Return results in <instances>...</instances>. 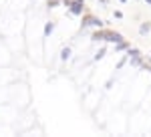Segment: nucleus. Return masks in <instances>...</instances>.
I'll return each mask as SVG.
<instances>
[{
  "label": "nucleus",
  "mask_w": 151,
  "mask_h": 137,
  "mask_svg": "<svg viewBox=\"0 0 151 137\" xmlns=\"http://www.w3.org/2000/svg\"><path fill=\"white\" fill-rule=\"evenodd\" d=\"M121 40H125V38H123V34L117 32V30H109L107 32V38H105V43H113V45L121 43Z\"/></svg>",
  "instance_id": "nucleus-3"
},
{
  "label": "nucleus",
  "mask_w": 151,
  "mask_h": 137,
  "mask_svg": "<svg viewBox=\"0 0 151 137\" xmlns=\"http://www.w3.org/2000/svg\"><path fill=\"white\" fill-rule=\"evenodd\" d=\"M113 16H115L117 20H121V18H123V12H121V10H115V12H113Z\"/></svg>",
  "instance_id": "nucleus-13"
},
{
  "label": "nucleus",
  "mask_w": 151,
  "mask_h": 137,
  "mask_svg": "<svg viewBox=\"0 0 151 137\" xmlns=\"http://www.w3.org/2000/svg\"><path fill=\"white\" fill-rule=\"evenodd\" d=\"M105 24H107V20H101V18H97V16L89 14V12H85L81 16V28L83 30L89 28V26H93V28H103Z\"/></svg>",
  "instance_id": "nucleus-1"
},
{
  "label": "nucleus",
  "mask_w": 151,
  "mask_h": 137,
  "mask_svg": "<svg viewBox=\"0 0 151 137\" xmlns=\"http://www.w3.org/2000/svg\"><path fill=\"white\" fill-rule=\"evenodd\" d=\"M127 61H129V57H127V55H125V57H123V58H121V61H119V63H117V71H119V68H123V67H125V63H127Z\"/></svg>",
  "instance_id": "nucleus-12"
},
{
  "label": "nucleus",
  "mask_w": 151,
  "mask_h": 137,
  "mask_svg": "<svg viewBox=\"0 0 151 137\" xmlns=\"http://www.w3.org/2000/svg\"><path fill=\"white\" fill-rule=\"evenodd\" d=\"M129 46H131V45H129L127 40H121V43H117V45H115V53H123V50H127Z\"/></svg>",
  "instance_id": "nucleus-5"
},
{
  "label": "nucleus",
  "mask_w": 151,
  "mask_h": 137,
  "mask_svg": "<svg viewBox=\"0 0 151 137\" xmlns=\"http://www.w3.org/2000/svg\"><path fill=\"white\" fill-rule=\"evenodd\" d=\"M121 2H123V4H127V0H121Z\"/></svg>",
  "instance_id": "nucleus-18"
},
{
  "label": "nucleus",
  "mask_w": 151,
  "mask_h": 137,
  "mask_svg": "<svg viewBox=\"0 0 151 137\" xmlns=\"http://www.w3.org/2000/svg\"><path fill=\"white\" fill-rule=\"evenodd\" d=\"M70 58V48L69 46H63L60 48V61H69Z\"/></svg>",
  "instance_id": "nucleus-7"
},
{
  "label": "nucleus",
  "mask_w": 151,
  "mask_h": 137,
  "mask_svg": "<svg viewBox=\"0 0 151 137\" xmlns=\"http://www.w3.org/2000/svg\"><path fill=\"white\" fill-rule=\"evenodd\" d=\"M113 83H115V81H113V79H109V81H107V85H105V87H107V89H111V87H113Z\"/></svg>",
  "instance_id": "nucleus-14"
},
{
  "label": "nucleus",
  "mask_w": 151,
  "mask_h": 137,
  "mask_svg": "<svg viewBox=\"0 0 151 137\" xmlns=\"http://www.w3.org/2000/svg\"><path fill=\"white\" fill-rule=\"evenodd\" d=\"M69 10H70V14H75V16H83V14H85V0H73Z\"/></svg>",
  "instance_id": "nucleus-2"
},
{
  "label": "nucleus",
  "mask_w": 151,
  "mask_h": 137,
  "mask_svg": "<svg viewBox=\"0 0 151 137\" xmlns=\"http://www.w3.org/2000/svg\"><path fill=\"white\" fill-rule=\"evenodd\" d=\"M107 32H109L107 28H97V30L91 34V40H93V43H101V40L107 38Z\"/></svg>",
  "instance_id": "nucleus-4"
},
{
  "label": "nucleus",
  "mask_w": 151,
  "mask_h": 137,
  "mask_svg": "<svg viewBox=\"0 0 151 137\" xmlns=\"http://www.w3.org/2000/svg\"><path fill=\"white\" fill-rule=\"evenodd\" d=\"M52 30H55V22H52V20H48V22L45 24V36H48Z\"/></svg>",
  "instance_id": "nucleus-10"
},
{
  "label": "nucleus",
  "mask_w": 151,
  "mask_h": 137,
  "mask_svg": "<svg viewBox=\"0 0 151 137\" xmlns=\"http://www.w3.org/2000/svg\"><path fill=\"white\" fill-rule=\"evenodd\" d=\"M145 2H147V4H149V6H151V0H145Z\"/></svg>",
  "instance_id": "nucleus-17"
},
{
  "label": "nucleus",
  "mask_w": 151,
  "mask_h": 137,
  "mask_svg": "<svg viewBox=\"0 0 151 137\" xmlns=\"http://www.w3.org/2000/svg\"><path fill=\"white\" fill-rule=\"evenodd\" d=\"M70 2H73V0H63V4H65L67 8H69V6H70Z\"/></svg>",
  "instance_id": "nucleus-15"
},
{
  "label": "nucleus",
  "mask_w": 151,
  "mask_h": 137,
  "mask_svg": "<svg viewBox=\"0 0 151 137\" xmlns=\"http://www.w3.org/2000/svg\"><path fill=\"white\" fill-rule=\"evenodd\" d=\"M63 0H47V8H57Z\"/></svg>",
  "instance_id": "nucleus-11"
},
{
  "label": "nucleus",
  "mask_w": 151,
  "mask_h": 137,
  "mask_svg": "<svg viewBox=\"0 0 151 137\" xmlns=\"http://www.w3.org/2000/svg\"><path fill=\"white\" fill-rule=\"evenodd\" d=\"M139 55H141L139 48H135V46H129V48H127V57L129 58H131V57H139Z\"/></svg>",
  "instance_id": "nucleus-9"
},
{
  "label": "nucleus",
  "mask_w": 151,
  "mask_h": 137,
  "mask_svg": "<svg viewBox=\"0 0 151 137\" xmlns=\"http://www.w3.org/2000/svg\"><path fill=\"white\" fill-rule=\"evenodd\" d=\"M149 55H151V50H149Z\"/></svg>",
  "instance_id": "nucleus-19"
},
{
  "label": "nucleus",
  "mask_w": 151,
  "mask_h": 137,
  "mask_svg": "<svg viewBox=\"0 0 151 137\" xmlns=\"http://www.w3.org/2000/svg\"><path fill=\"white\" fill-rule=\"evenodd\" d=\"M99 2H101V4H105V6L109 4V0H99Z\"/></svg>",
  "instance_id": "nucleus-16"
},
{
  "label": "nucleus",
  "mask_w": 151,
  "mask_h": 137,
  "mask_svg": "<svg viewBox=\"0 0 151 137\" xmlns=\"http://www.w3.org/2000/svg\"><path fill=\"white\" fill-rule=\"evenodd\" d=\"M149 30H151V24L145 20V22H141V26H139V34L141 36H145V34H149Z\"/></svg>",
  "instance_id": "nucleus-6"
},
{
  "label": "nucleus",
  "mask_w": 151,
  "mask_h": 137,
  "mask_svg": "<svg viewBox=\"0 0 151 137\" xmlns=\"http://www.w3.org/2000/svg\"><path fill=\"white\" fill-rule=\"evenodd\" d=\"M105 55H107V48L105 46H101L97 53H95V57H93V61H101V58H105Z\"/></svg>",
  "instance_id": "nucleus-8"
}]
</instances>
